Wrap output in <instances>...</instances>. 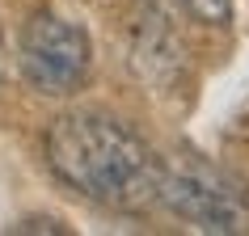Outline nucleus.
Segmentation results:
<instances>
[{
  "label": "nucleus",
  "mask_w": 249,
  "mask_h": 236,
  "mask_svg": "<svg viewBox=\"0 0 249 236\" xmlns=\"http://www.w3.org/2000/svg\"><path fill=\"white\" fill-rule=\"evenodd\" d=\"M47 165L68 190L131 211L157 198L165 160L144 135L114 114L72 110L59 114L47 131Z\"/></svg>",
  "instance_id": "f257e3e1"
},
{
  "label": "nucleus",
  "mask_w": 249,
  "mask_h": 236,
  "mask_svg": "<svg viewBox=\"0 0 249 236\" xmlns=\"http://www.w3.org/2000/svg\"><path fill=\"white\" fill-rule=\"evenodd\" d=\"M157 202L198 232L241 236L249 232V182L203 156H173L160 169Z\"/></svg>",
  "instance_id": "f03ea898"
},
{
  "label": "nucleus",
  "mask_w": 249,
  "mask_h": 236,
  "mask_svg": "<svg viewBox=\"0 0 249 236\" xmlns=\"http://www.w3.org/2000/svg\"><path fill=\"white\" fill-rule=\"evenodd\" d=\"M89 34L64 13H34L21 30V76L42 97H68L89 76Z\"/></svg>",
  "instance_id": "7ed1b4c3"
},
{
  "label": "nucleus",
  "mask_w": 249,
  "mask_h": 236,
  "mask_svg": "<svg viewBox=\"0 0 249 236\" xmlns=\"http://www.w3.org/2000/svg\"><path fill=\"white\" fill-rule=\"evenodd\" d=\"M173 13L203 21V26H228L232 21V0H165Z\"/></svg>",
  "instance_id": "20e7f679"
}]
</instances>
